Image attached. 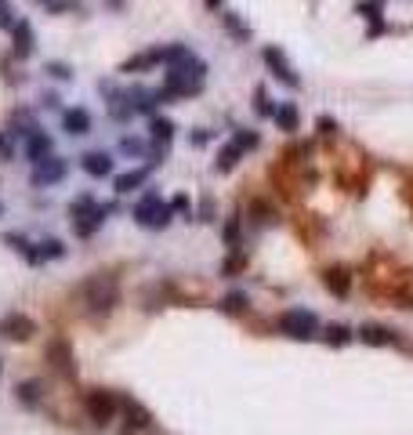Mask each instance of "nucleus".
<instances>
[{
  "label": "nucleus",
  "instance_id": "nucleus-1",
  "mask_svg": "<svg viewBox=\"0 0 413 435\" xmlns=\"http://www.w3.org/2000/svg\"><path fill=\"white\" fill-rule=\"evenodd\" d=\"M207 80V62H200L196 55H188L178 66H167V77H164V87H160V98H188L196 95Z\"/></svg>",
  "mask_w": 413,
  "mask_h": 435
},
{
  "label": "nucleus",
  "instance_id": "nucleus-2",
  "mask_svg": "<svg viewBox=\"0 0 413 435\" xmlns=\"http://www.w3.org/2000/svg\"><path fill=\"white\" fill-rule=\"evenodd\" d=\"M77 298H80L87 316H106V312H113L116 301H120V283H116V276H109V272H94V276H87L84 283L77 287Z\"/></svg>",
  "mask_w": 413,
  "mask_h": 435
},
{
  "label": "nucleus",
  "instance_id": "nucleus-3",
  "mask_svg": "<svg viewBox=\"0 0 413 435\" xmlns=\"http://www.w3.org/2000/svg\"><path fill=\"white\" fill-rule=\"evenodd\" d=\"M171 203H164L160 200V193H145L138 203H135V222L138 225H145V229H167L171 225Z\"/></svg>",
  "mask_w": 413,
  "mask_h": 435
},
{
  "label": "nucleus",
  "instance_id": "nucleus-4",
  "mask_svg": "<svg viewBox=\"0 0 413 435\" xmlns=\"http://www.w3.org/2000/svg\"><path fill=\"white\" fill-rule=\"evenodd\" d=\"M279 330L294 341H312L315 330H319V320L308 308H287V312H279Z\"/></svg>",
  "mask_w": 413,
  "mask_h": 435
},
{
  "label": "nucleus",
  "instance_id": "nucleus-5",
  "mask_svg": "<svg viewBox=\"0 0 413 435\" xmlns=\"http://www.w3.org/2000/svg\"><path fill=\"white\" fill-rule=\"evenodd\" d=\"M84 407H87V414H91L94 424H109V421L120 414V395H113V392H106V388H91V392L84 395Z\"/></svg>",
  "mask_w": 413,
  "mask_h": 435
},
{
  "label": "nucleus",
  "instance_id": "nucleus-6",
  "mask_svg": "<svg viewBox=\"0 0 413 435\" xmlns=\"http://www.w3.org/2000/svg\"><path fill=\"white\" fill-rule=\"evenodd\" d=\"M261 58H265V66H268V73L279 80V84H287V87H301V77H298V69L287 62V55H283L279 47H265L261 51Z\"/></svg>",
  "mask_w": 413,
  "mask_h": 435
},
{
  "label": "nucleus",
  "instance_id": "nucleus-7",
  "mask_svg": "<svg viewBox=\"0 0 413 435\" xmlns=\"http://www.w3.org/2000/svg\"><path fill=\"white\" fill-rule=\"evenodd\" d=\"M120 414L127 421V435H138V431L152 428V414L142 407L138 399H131V395H120Z\"/></svg>",
  "mask_w": 413,
  "mask_h": 435
},
{
  "label": "nucleus",
  "instance_id": "nucleus-8",
  "mask_svg": "<svg viewBox=\"0 0 413 435\" xmlns=\"http://www.w3.org/2000/svg\"><path fill=\"white\" fill-rule=\"evenodd\" d=\"M33 334H37V323L29 316H22V312H8L0 320V337L4 341H29Z\"/></svg>",
  "mask_w": 413,
  "mask_h": 435
},
{
  "label": "nucleus",
  "instance_id": "nucleus-9",
  "mask_svg": "<svg viewBox=\"0 0 413 435\" xmlns=\"http://www.w3.org/2000/svg\"><path fill=\"white\" fill-rule=\"evenodd\" d=\"M33 51H37V33H33V26H29L26 18H18L15 29H11V55L22 62V58H29Z\"/></svg>",
  "mask_w": 413,
  "mask_h": 435
},
{
  "label": "nucleus",
  "instance_id": "nucleus-10",
  "mask_svg": "<svg viewBox=\"0 0 413 435\" xmlns=\"http://www.w3.org/2000/svg\"><path fill=\"white\" fill-rule=\"evenodd\" d=\"M47 363H55L58 374H77V366H73V349H69V341L66 337H51L47 341Z\"/></svg>",
  "mask_w": 413,
  "mask_h": 435
},
{
  "label": "nucleus",
  "instance_id": "nucleus-11",
  "mask_svg": "<svg viewBox=\"0 0 413 435\" xmlns=\"http://www.w3.org/2000/svg\"><path fill=\"white\" fill-rule=\"evenodd\" d=\"M66 160L62 157H47V160H40L37 164V171H33V185L37 189H44V185H58L62 178H66Z\"/></svg>",
  "mask_w": 413,
  "mask_h": 435
},
{
  "label": "nucleus",
  "instance_id": "nucleus-12",
  "mask_svg": "<svg viewBox=\"0 0 413 435\" xmlns=\"http://www.w3.org/2000/svg\"><path fill=\"white\" fill-rule=\"evenodd\" d=\"M356 337L363 341V345H373V349H388V345H395V341H399V334L392 327H380V323H363Z\"/></svg>",
  "mask_w": 413,
  "mask_h": 435
},
{
  "label": "nucleus",
  "instance_id": "nucleus-13",
  "mask_svg": "<svg viewBox=\"0 0 413 435\" xmlns=\"http://www.w3.org/2000/svg\"><path fill=\"white\" fill-rule=\"evenodd\" d=\"M51 149H55V145H51V135H47V131H40V128L22 142V152H26V160H29V164L47 160V157H51Z\"/></svg>",
  "mask_w": 413,
  "mask_h": 435
},
{
  "label": "nucleus",
  "instance_id": "nucleus-14",
  "mask_svg": "<svg viewBox=\"0 0 413 435\" xmlns=\"http://www.w3.org/2000/svg\"><path fill=\"white\" fill-rule=\"evenodd\" d=\"M80 167L91 174V178H109L113 174V157L102 149H94V152H84L80 157Z\"/></svg>",
  "mask_w": 413,
  "mask_h": 435
},
{
  "label": "nucleus",
  "instance_id": "nucleus-15",
  "mask_svg": "<svg viewBox=\"0 0 413 435\" xmlns=\"http://www.w3.org/2000/svg\"><path fill=\"white\" fill-rule=\"evenodd\" d=\"M152 66H164V58H160V47H149V51H138V55H131L120 66V73H145V69H152Z\"/></svg>",
  "mask_w": 413,
  "mask_h": 435
},
{
  "label": "nucleus",
  "instance_id": "nucleus-16",
  "mask_svg": "<svg viewBox=\"0 0 413 435\" xmlns=\"http://www.w3.org/2000/svg\"><path fill=\"white\" fill-rule=\"evenodd\" d=\"M62 131L80 138V135H91V113L87 109H66L62 113Z\"/></svg>",
  "mask_w": 413,
  "mask_h": 435
},
{
  "label": "nucleus",
  "instance_id": "nucleus-17",
  "mask_svg": "<svg viewBox=\"0 0 413 435\" xmlns=\"http://www.w3.org/2000/svg\"><path fill=\"white\" fill-rule=\"evenodd\" d=\"M127 102H131V113H152L160 106V91H149V87H131L127 91Z\"/></svg>",
  "mask_w": 413,
  "mask_h": 435
},
{
  "label": "nucleus",
  "instance_id": "nucleus-18",
  "mask_svg": "<svg viewBox=\"0 0 413 435\" xmlns=\"http://www.w3.org/2000/svg\"><path fill=\"white\" fill-rule=\"evenodd\" d=\"M109 214H113V207H102V203H98V207H94L91 214H84V218H73V232H77V236H94V229H98V225L106 222Z\"/></svg>",
  "mask_w": 413,
  "mask_h": 435
},
{
  "label": "nucleus",
  "instance_id": "nucleus-19",
  "mask_svg": "<svg viewBox=\"0 0 413 435\" xmlns=\"http://www.w3.org/2000/svg\"><path fill=\"white\" fill-rule=\"evenodd\" d=\"M58 258H66V243H62V239H44V243H37V251L29 254V265L58 261Z\"/></svg>",
  "mask_w": 413,
  "mask_h": 435
},
{
  "label": "nucleus",
  "instance_id": "nucleus-20",
  "mask_svg": "<svg viewBox=\"0 0 413 435\" xmlns=\"http://www.w3.org/2000/svg\"><path fill=\"white\" fill-rule=\"evenodd\" d=\"M276 123H279V131L294 135V131L301 128V113H298V106H294V102H279V106H276Z\"/></svg>",
  "mask_w": 413,
  "mask_h": 435
},
{
  "label": "nucleus",
  "instance_id": "nucleus-21",
  "mask_svg": "<svg viewBox=\"0 0 413 435\" xmlns=\"http://www.w3.org/2000/svg\"><path fill=\"white\" fill-rule=\"evenodd\" d=\"M8 128H11V135L15 138H29V135H33L37 131V120H33V113H26V109H15L11 113V120H8Z\"/></svg>",
  "mask_w": 413,
  "mask_h": 435
},
{
  "label": "nucleus",
  "instance_id": "nucleus-22",
  "mask_svg": "<svg viewBox=\"0 0 413 435\" xmlns=\"http://www.w3.org/2000/svg\"><path fill=\"white\" fill-rule=\"evenodd\" d=\"M15 399L22 402L26 410H37V407H40V399H44L40 381H22V385H15Z\"/></svg>",
  "mask_w": 413,
  "mask_h": 435
},
{
  "label": "nucleus",
  "instance_id": "nucleus-23",
  "mask_svg": "<svg viewBox=\"0 0 413 435\" xmlns=\"http://www.w3.org/2000/svg\"><path fill=\"white\" fill-rule=\"evenodd\" d=\"M327 287H330V294H337V298H348V290H352V276H348V269H327Z\"/></svg>",
  "mask_w": 413,
  "mask_h": 435
},
{
  "label": "nucleus",
  "instance_id": "nucleus-24",
  "mask_svg": "<svg viewBox=\"0 0 413 435\" xmlns=\"http://www.w3.org/2000/svg\"><path fill=\"white\" fill-rule=\"evenodd\" d=\"M149 131H152V142L156 145H171V138H174V120H167V116H152V123H149Z\"/></svg>",
  "mask_w": 413,
  "mask_h": 435
},
{
  "label": "nucleus",
  "instance_id": "nucleus-25",
  "mask_svg": "<svg viewBox=\"0 0 413 435\" xmlns=\"http://www.w3.org/2000/svg\"><path fill=\"white\" fill-rule=\"evenodd\" d=\"M239 157H243V149L236 145V142H229L225 149L217 152V160H214V171H221V174H229L236 164H239Z\"/></svg>",
  "mask_w": 413,
  "mask_h": 435
},
{
  "label": "nucleus",
  "instance_id": "nucleus-26",
  "mask_svg": "<svg viewBox=\"0 0 413 435\" xmlns=\"http://www.w3.org/2000/svg\"><path fill=\"white\" fill-rule=\"evenodd\" d=\"M221 26H225L239 44H247V40H250V26H243V18H239L236 11H221Z\"/></svg>",
  "mask_w": 413,
  "mask_h": 435
},
{
  "label": "nucleus",
  "instance_id": "nucleus-27",
  "mask_svg": "<svg viewBox=\"0 0 413 435\" xmlns=\"http://www.w3.org/2000/svg\"><path fill=\"white\" fill-rule=\"evenodd\" d=\"M145 174H149V171H127V174H116V181H113V185H116V193H120V196L135 193L138 185L145 181Z\"/></svg>",
  "mask_w": 413,
  "mask_h": 435
},
{
  "label": "nucleus",
  "instance_id": "nucleus-28",
  "mask_svg": "<svg viewBox=\"0 0 413 435\" xmlns=\"http://www.w3.org/2000/svg\"><path fill=\"white\" fill-rule=\"evenodd\" d=\"M352 337H356V334L348 330L344 323H334V327H327V334H323V341H327L330 349H344V345H348V341H352Z\"/></svg>",
  "mask_w": 413,
  "mask_h": 435
},
{
  "label": "nucleus",
  "instance_id": "nucleus-29",
  "mask_svg": "<svg viewBox=\"0 0 413 435\" xmlns=\"http://www.w3.org/2000/svg\"><path fill=\"white\" fill-rule=\"evenodd\" d=\"M380 8H385V0H363V4L356 8L363 18H373V29H370V33L377 37L380 33V29H385V26H380Z\"/></svg>",
  "mask_w": 413,
  "mask_h": 435
},
{
  "label": "nucleus",
  "instance_id": "nucleus-30",
  "mask_svg": "<svg viewBox=\"0 0 413 435\" xmlns=\"http://www.w3.org/2000/svg\"><path fill=\"white\" fill-rule=\"evenodd\" d=\"M120 152H123V157H145V152H149V145L142 142V138H135V135H123L120 138Z\"/></svg>",
  "mask_w": 413,
  "mask_h": 435
},
{
  "label": "nucleus",
  "instance_id": "nucleus-31",
  "mask_svg": "<svg viewBox=\"0 0 413 435\" xmlns=\"http://www.w3.org/2000/svg\"><path fill=\"white\" fill-rule=\"evenodd\" d=\"M243 308H247V294H243V290H232V294L221 298V312L236 316V312H243Z\"/></svg>",
  "mask_w": 413,
  "mask_h": 435
},
{
  "label": "nucleus",
  "instance_id": "nucleus-32",
  "mask_svg": "<svg viewBox=\"0 0 413 435\" xmlns=\"http://www.w3.org/2000/svg\"><path fill=\"white\" fill-rule=\"evenodd\" d=\"M4 243L11 247V251H18V254H26V261H29V254H33V243H29L22 232H8L4 236Z\"/></svg>",
  "mask_w": 413,
  "mask_h": 435
},
{
  "label": "nucleus",
  "instance_id": "nucleus-33",
  "mask_svg": "<svg viewBox=\"0 0 413 435\" xmlns=\"http://www.w3.org/2000/svg\"><path fill=\"white\" fill-rule=\"evenodd\" d=\"M232 142H236L243 152H247V149H258V145H261L258 131H236V135H232Z\"/></svg>",
  "mask_w": 413,
  "mask_h": 435
},
{
  "label": "nucleus",
  "instance_id": "nucleus-34",
  "mask_svg": "<svg viewBox=\"0 0 413 435\" xmlns=\"http://www.w3.org/2000/svg\"><path fill=\"white\" fill-rule=\"evenodd\" d=\"M94 207H98V203H94L91 196H77V200L69 203V214H73V218H84V214H91Z\"/></svg>",
  "mask_w": 413,
  "mask_h": 435
},
{
  "label": "nucleus",
  "instance_id": "nucleus-35",
  "mask_svg": "<svg viewBox=\"0 0 413 435\" xmlns=\"http://www.w3.org/2000/svg\"><path fill=\"white\" fill-rule=\"evenodd\" d=\"M239 218H229V222H225V243L232 247V251H239Z\"/></svg>",
  "mask_w": 413,
  "mask_h": 435
},
{
  "label": "nucleus",
  "instance_id": "nucleus-36",
  "mask_svg": "<svg viewBox=\"0 0 413 435\" xmlns=\"http://www.w3.org/2000/svg\"><path fill=\"white\" fill-rule=\"evenodd\" d=\"M44 73H51L55 80H69V77H73L66 62H47V66H44Z\"/></svg>",
  "mask_w": 413,
  "mask_h": 435
},
{
  "label": "nucleus",
  "instance_id": "nucleus-37",
  "mask_svg": "<svg viewBox=\"0 0 413 435\" xmlns=\"http://www.w3.org/2000/svg\"><path fill=\"white\" fill-rule=\"evenodd\" d=\"M15 22H18V15L11 11V4L4 0V4H0V29H15Z\"/></svg>",
  "mask_w": 413,
  "mask_h": 435
},
{
  "label": "nucleus",
  "instance_id": "nucleus-38",
  "mask_svg": "<svg viewBox=\"0 0 413 435\" xmlns=\"http://www.w3.org/2000/svg\"><path fill=\"white\" fill-rule=\"evenodd\" d=\"M258 113L261 116H276V106L268 102V91L265 87H258Z\"/></svg>",
  "mask_w": 413,
  "mask_h": 435
},
{
  "label": "nucleus",
  "instance_id": "nucleus-39",
  "mask_svg": "<svg viewBox=\"0 0 413 435\" xmlns=\"http://www.w3.org/2000/svg\"><path fill=\"white\" fill-rule=\"evenodd\" d=\"M40 106H44V109H58V95H51V91H44V95H40Z\"/></svg>",
  "mask_w": 413,
  "mask_h": 435
},
{
  "label": "nucleus",
  "instance_id": "nucleus-40",
  "mask_svg": "<svg viewBox=\"0 0 413 435\" xmlns=\"http://www.w3.org/2000/svg\"><path fill=\"white\" fill-rule=\"evenodd\" d=\"M188 142H193V145H207V142H210V131H196V135H188Z\"/></svg>",
  "mask_w": 413,
  "mask_h": 435
},
{
  "label": "nucleus",
  "instance_id": "nucleus-41",
  "mask_svg": "<svg viewBox=\"0 0 413 435\" xmlns=\"http://www.w3.org/2000/svg\"><path fill=\"white\" fill-rule=\"evenodd\" d=\"M0 160H11V145H8L4 135H0Z\"/></svg>",
  "mask_w": 413,
  "mask_h": 435
},
{
  "label": "nucleus",
  "instance_id": "nucleus-42",
  "mask_svg": "<svg viewBox=\"0 0 413 435\" xmlns=\"http://www.w3.org/2000/svg\"><path fill=\"white\" fill-rule=\"evenodd\" d=\"M319 128H323V135H334V131H337V123H334L330 116H323V120H319Z\"/></svg>",
  "mask_w": 413,
  "mask_h": 435
},
{
  "label": "nucleus",
  "instance_id": "nucleus-43",
  "mask_svg": "<svg viewBox=\"0 0 413 435\" xmlns=\"http://www.w3.org/2000/svg\"><path fill=\"white\" fill-rule=\"evenodd\" d=\"M106 4H109L113 11H123V8H127V0H106Z\"/></svg>",
  "mask_w": 413,
  "mask_h": 435
},
{
  "label": "nucleus",
  "instance_id": "nucleus-44",
  "mask_svg": "<svg viewBox=\"0 0 413 435\" xmlns=\"http://www.w3.org/2000/svg\"><path fill=\"white\" fill-rule=\"evenodd\" d=\"M203 4H207L210 11H221V4H225V0H203Z\"/></svg>",
  "mask_w": 413,
  "mask_h": 435
},
{
  "label": "nucleus",
  "instance_id": "nucleus-45",
  "mask_svg": "<svg viewBox=\"0 0 413 435\" xmlns=\"http://www.w3.org/2000/svg\"><path fill=\"white\" fill-rule=\"evenodd\" d=\"M33 4H40V8H51V4H55V0H33Z\"/></svg>",
  "mask_w": 413,
  "mask_h": 435
},
{
  "label": "nucleus",
  "instance_id": "nucleus-46",
  "mask_svg": "<svg viewBox=\"0 0 413 435\" xmlns=\"http://www.w3.org/2000/svg\"><path fill=\"white\" fill-rule=\"evenodd\" d=\"M0 374H4V363H0Z\"/></svg>",
  "mask_w": 413,
  "mask_h": 435
},
{
  "label": "nucleus",
  "instance_id": "nucleus-47",
  "mask_svg": "<svg viewBox=\"0 0 413 435\" xmlns=\"http://www.w3.org/2000/svg\"><path fill=\"white\" fill-rule=\"evenodd\" d=\"M0 4H4V0H0Z\"/></svg>",
  "mask_w": 413,
  "mask_h": 435
},
{
  "label": "nucleus",
  "instance_id": "nucleus-48",
  "mask_svg": "<svg viewBox=\"0 0 413 435\" xmlns=\"http://www.w3.org/2000/svg\"><path fill=\"white\" fill-rule=\"evenodd\" d=\"M0 210H4V207H0Z\"/></svg>",
  "mask_w": 413,
  "mask_h": 435
}]
</instances>
